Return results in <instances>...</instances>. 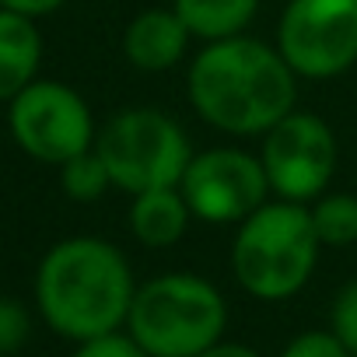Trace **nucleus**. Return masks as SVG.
<instances>
[{
	"mask_svg": "<svg viewBox=\"0 0 357 357\" xmlns=\"http://www.w3.org/2000/svg\"><path fill=\"white\" fill-rule=\"evenodd\" d=\"M60 186L74 204H95L109 193L112 178H109V168L98 158V151L88 147V151H81V154H74L70 161L60 165Z\"/></svg>",
	"mask_w": 357,
	"mask_h": 357,
	"instance_id": "2eb2a0df",
	"label": "nucleus"
},
{
	"mask_svg": "<svg viewBox=\"0 0 357 357\" xmlns=\"http://www.w3.org/2000/svg\"><path fill=\"white\" fill-rule=\"evenodd\" d=\"M280 357H350V350L333 336V329H329V333L312 329V333L294 336V340L284 347V354H280Z\"/></svg>",
	"mask_w": 357,
	"mask_h": 357,
	"instance_id": "a211bd4d",
	"label": "nucleus"
},
{
	"mask_svg": "<svg viewBox=\"0 0 357 357\" xmlns=\"http://www.w3.org/2000/svg\"><path fill=\"white\" fill-rule=\"evenodd\" d=\"M329 322H333V336L350 350V357H357V280H350L336 294Z\"/></svg>",
	"mask_w": 357,
	"mask_h": 357,
	"instance_id": "f3484780",
	"label": "nucleus"
},
{
	"mask_svg": "<svg viewBox=\"0 0 357 357\" xmlns=\"http://www.w3.org/2000/svg\"><path fill=\"white\" fill-rule=\"evenodd\" d=\"M95 151L109 168L112 186L130 197L161 186H178L193 158L186 130L151 105L116 112L98 130Z\"/></svg>",
	"mask_w": 357,
	"mask_h": 357,
	"instance_id": "39448f33",
	"label": "nucleus"
},
{
	"mask_svg": "<svg viewBox=\"0 0 357 357\" xmlns=\"http://www.w3.org/2000/svg\"><path fill=\"white\" fill-rule=\"evenodd\" d=\"M74 357H151L130 333H105V336H95V340H84Z\"/></svg>",
	"mask_w": 357,
	"mask_h": 357,
	"instance_id": "6ab92c4d",
	"label": "nucleus"
},
{
	"mask_svg": "<svg viewBox=\"0 0 357 357\" xmlns=\"http://www.w3.org/2000/svg\"><path fill=\"white\" fill-rule=\"evenodd\" d=\"M228 305L197 273H161L137 287L126 333L151 357H197L221 340Z\"/></svg>",
	"mask_w": 357,
	"mask_h": 357,
	"instance_id": "20e7f679",
	"label": "nucleus"
},
{
	"mask_svg": "<svg viewBox=\"0 0 357 357\" xmlns=\"http://www.w3.org/2000/svg\"><path fill=\"white\" fill-rule=\"evenodd\" d=\"M190 211L204 225H242L270 197V178L259 154L242 147H211L190 158L178 178Z\"/></svg>",
	"mask_w": 357,
	"mask_h": 357,
	"instance_id": "6e6552de",
	"label": "nucleus"
},
{
	"mask_svg": "<svg viewBox=\"0 0 357 357\" xmlns=\"http://www.w3.org/2000/svg\"><path fill=\"white\" fill-rule=\"evenodd\" d=\"M67 4V0H0V8L8 11H18V15H29V18H43V15H53Z\"/></svg>",
	"mask_w": 357,
	"mask_h": 357,
	"instance_id": "aec40b11",
	"label": "nucleus"
},
{
	"mask_svg": "<svg viewBox=\"0 0 357 357\" xmlns=\"http://www.w3.org/2000/svg\"><path fill=\"white\" fill-rule=\"evenodd\" d=\"M277 50L305 81H326L357 63V0H287Z\"/></svg>",
	"mask_w": 357,
	"mask_h": 357,
	"instance_id": "423d86ee",
	"label": "nucleus"
},
{
	"mask_svg": "<svg viewBox=\"0 0 357 357\" xmlns=\"http://www.w3.org/2000/svg\"><path fill=\"white\" fill-rule=\"evenodd\" d=\"M137 284L126 256L91 235L56 242L36 273L43 319L67 340H95L126 326Z\"/></svg>",
	"mask_w": 357,
	"mask_h": 357,
	"instance_id": "f03ea898",
	"label": "nucleus"
},
{
	"mask_svg": "<svg viewBox=\"0 0 357 357\" xmlns=\"http://www.w3.org/2000/svg\"><path fill=\"white\" fill-rule=\"evenodd\" d=\"M259 161L270 178V193L291 204L319 200L336 172V137L326 119L312 112H287L263 133Z\"/></svg>",
	"mask_w": 357,
	"mask_h": 357,
	"instance_id": "1a4fd4ad",
	"label": "nucleus"
},
{
	"mask_svg": "<svg viewBox=\"0 0 357 357\" xmlns=\"http://www.w3.org/2000/svg\"><path fill=\"white\" fill-rule=\"evenodd\" d=\"M190 204L178 186H161V190H147L137 193L130 204V231L140 245L147 249H168L190 228Z\"/></svg>",
	"mask_w": 357,
	"mask_h": 357,
	"instance_id": "f8f14e48",
	"label": "nucleus"
},
{
	"mask_svg": "<svg viewBox=\"0 0 357 357\" xmlns=\"http://www.w3.org/2000/svg\"><path fill=\"white\" fill-rule=\"evenodd\" d=\"M8 105H11L8 123L15 144L43 165H63L74 154L95 147L98 130L91 109L70 84L36 77Z\"/></svg>",
	"mask_w": 357,
	"mask_h": 357,
	"instance_id": "0eeeda50",
	"label": "nucleus"
},
{
	"mask_svg": "<svg viewBox=\"0 0 357 357\" xmlns=\"http://www.w3.org/2000/svg\"><path fill=\"white\" fill-rule=\"evenodd\" d=\"M197 357H263V354H256L252 347H245V343H214V347H207L204 354H197Z\"/></svg>",
	"mask_w": 357,
	"mask_h": 357,
	"instance_id": "412c9836",
	"label": "nucleus"
},
{
	"mask_svg": "<svg viewBox=\"0 0 357 357\" xmlns=\"http://www.w3.org/2000/svg\"><path fill=\"white\" fill-rule=\"evenodd\" d=\"M43 63V32L36 18L0 8V102L22 95Z\"/></svg>",
	"mask_w": 357,
	"mask_h": 357,
	"instance_id": "9b49d317",
	"label": "nucleus"
},
{
	"mask_svg": "<svg viewBox=\"0 0 357 357\" xmlns=\"http://www.w3.org/2000/svg\"><path fill=\"white\" fill-rule=\"evenodd\" d=\"M186 95L204 123L235 137H263L298 102V74L277 46L231 36L207 43L186 74Z\"/></svg>",
	"mask_w": 357,
	"mask_h": 357,
	"instance_id": "f257e3e1",
	"label": "nucleus"
},
{
	"mask_svg": "<svg viewBox=\"0 0 357 357\" xmlns=\"http://www.w3.org/2000/svg\"><path fill=\"white\" fill-rule=\"evenodd\" d=\"M312 225L322 245H354L357 242V197L350 193H322L319 200H312Z\"/></svg>",
	"mask_w": 357,
	"mask_h": 357,
	"instance_id": "4468645a",
	"label": "nucleus"
},
{
	"mask_svg": "<svg viewBox=\"0 0 357 357\" xmlns=\"http://www.w3.org/2000/svg\"><path fill=\"white\" fill-rule=\"evenodd\" d=\"M190 39L193 32L186 29V22L178 18L175 8H147L126 25L123 56L130 60V67L147 70V74L172 70L186 56Z\"/></svg>",
	"mask_w": 357,
	"mask_h": 357,
	"instance_id": "9d476101",
	"label": "nucleus"
},
{
	"mask_svg": "<svg viewBox=\"0 0 357 357\" xmlns=\"http://www.w3.org/2000/svg\"><path fill=\"white\" fill-rule=\"evenodd\" d=\"M172 8L186 22L193 39L214 43L242 36L259 11V0H172Z\"/></svg>",
	"mask_w": 357,
	"mask_h": 357,
	"instance_id": "ddd939ff",
	"label": "nucleus"
},
{
	"mask_svg": "<svg viewBox=\"0 0 357 357\" xmlns=\"http://www.w3.org/2000/svg\"><path fill=\"white\" fill-rule=\"evenodd\" d=\"M319 249L322 242L315 235L308 204L266 200L238 225L231 270L252 298L284 301L308 284L319 263Z\"/></svg>",
	"mask_w": 357,
	"mask_h": 357,
	"instance_id": "7ed1b4c3",
	"label": "nucleus"
},
{
	"mask_svg": "<svg viewBox=\"0 0 357 357\" xmlns=\"http://www.w3.org/2000/svg\"><path fill=\"white\" fill-rule=\"evenodd\" d=\"M29 333H32V319H29L25 305L15 298H0V357L18 354L25 347Z\"/></svg>",
	"mask_w": 357,
	"mask_h": 357,
	"instance_id": "dca6fc26",
	"label": "nucleus"
}]
</instances>
